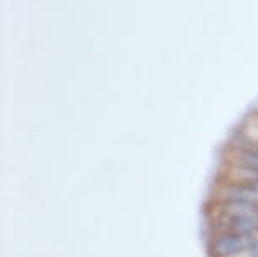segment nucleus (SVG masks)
<instances>
[{"label":"nucleus","instance_id":"obj_4","mask_svg":"<svg viewBox=\"0 0 258 257\" xmlns=\"http://www.w3.org/2000/svg\"><path fill=\"white\" fill-rule=\"evenodd\" d=\"M248 257H258V235L255 237V240H253V244L250 247V250H248Z\"/></svg>","mask_w":258,"mask_h":257},{"label":"nucleus","instance_id":"obj_2","mask_svg":"<svg viewBox=\"0 0 258 257\" xmlns=\"http://www.w3.org/2000/svg\"><path fill=\"white\" fill-rule=\"evenodd\" d=\"M236 166L245 173H258V145H241L236 151Z\"/></svg>","mask_w":258,"mask_h":257},{"label":"nucleus","instance_id":"obj_1","mask_svg":"<svg viewBox=\"0 0 258 257\" xmlns=\"http://www.w3.org/2000/svg\"><path fill=\"white\" fill-rule=\"evenodd\" d=\"M256 235H240L233 232H213L206 240L208 257L246 255Z\"/></svg>","mask_w":258,"mask_h":257},{"label":"nucleus","instance_id":"obj_3","mask_svg":"<svg viewBox=\"0 0 258 257\" xmlns=\"http://www.w3.org/2000/svg\"><path fill=\"white\" fill-rule=\"evenodd\" d=\"M241 181H245L248 186L258 195V173H246V176L240 178Z\"/></svg>","mask_w":258,"mask_h":257}]
</instances>
